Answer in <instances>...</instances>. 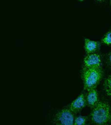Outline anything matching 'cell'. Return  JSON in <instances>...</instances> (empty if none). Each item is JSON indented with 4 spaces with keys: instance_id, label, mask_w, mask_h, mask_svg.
<instances>
[{
    "instance_id": "1",
    "label": "cell",
    "mask_w": 111,
    "mask_h": 125,
    "mask_svg": "<svg viewBox=\"0 0 111 125\" xmlns=\"http://www.w3.org/2000/svg\"><path fill=\"white\" fill-rule=\"evenodd\" d=\"M90 117L91 122L95 125L111 124V108L109 103L105 101H99L93 108Z\"/></svg>"
},
{
    "instance_id": "2",
    "label": "cell",
    "mask_w": 111,
    "mask_h": 125,
    "mask_svg": "<svg viewBox=\"0 0 111 125\" xmlns=\"http://www.w3.org/2000/svg\"><path fill=\"white\" fill-rule=\"evenodd\" d=\"M84 89L88 91L95 89L100 83L103 77L102 68H83L81 72Z\"/></svg>"
},
{
    "instance_id": "3",
    "label": "cell",
    "mask_w": 111,
    "mask_h": 125,
    "mask_svg": "<svg viewBox=\"0 0 111 125\" xmlns=\"http://www.w3.org/2000/svg\"><path fill=\"white\" fill-rule=\"evenodd\" d=\"M75 114L69 107H65L55 114L53 123L56 125H74L75 118Z\"/></svg>"
},
{
    "instance_id": "4",
    "label": "cell",
    "mask_w": 111,
    "mask_h": 125,
    "mask_svg": "<svg viewBox=\"0 0 111 125\" xmlns=\"http://www.w3.org/2000/svg\"><path fill=\"white\" fill-rule=\"evenodd\" d=\"M83 63V68H102V57L97 52L87 54L84 59Z\"/></svg>"
},
{
    "instance_id": "5",
    "label": "cell",
    "mask_w": 111,
    "mask_h": 125,
    "mask_svg": "<svg viewBox=\"0 0 111 125\" xmlns=\"http://www.w3.org/2000/svg\"><path fill=\"white\" fill-rule=\"evenodd\" d=\"M87 105L86 97L84 94H81L69 106V108L75 114L79 112Z\"/></svg>"
},
{
    "instance_id": "6",
    "label": "cell",
    "mask_w": 111,
    "mask_h": 125,
    "mask_svg": "<svg viewBox=\"0 0 111 125\" xmlns=\"http://www.w3.org/2000/svg\"><path fill=\"white\" fill-rule=\"evenodd\" d=\"M86 97L87 105L91 108L95 107L99 101L98 92L95 88L88 91Z\"/></svg>"
},
{
    "instance_id": "7",
    "label": "cell",
    "mask_w": 111,
    "mask_h": 125,
    "mask_svg": "<svg viewBox=\"0 0 111 125\" xmlns=\"http://www.w3.org/2000/svg\"><path fill=\"white\" fill-rule=\"evenodd\" d=\"M101 43L100 42L92 41L86 38L84 40V48L87 54L96 52L100 48Z\"/></svg>"
},
{
    "instance_id": "8",
    "label": "cell",
    "mask_w": 111,
    "mask_h": 125,
    "mask_svg": "<svg viewBox=\"0 0 111 125\" xmlns=\"http://www.w3.org/2000/svg\"><path fill=\"white\" fill-rule=\"evenodd\" d=\"M103 87L106 95L111 98V74L107 76L104 80Z\"/></svg>"
},
{
    "instance_id": "9",
    "label": "cell",
    "mask_w": 111,
    "mask_h": 125,
    "mask_svg": "<svg viewBox=\"0 0 111 125\" xmlns=\"http://www.w3.org/2000/svg\"><path fill=\"white\" fill-rule=\"evenodd\" d=\"M87 117L85 116H78L75 118L74 125H85L87 123Z\"/></svg>"
},
{
    "instance_id": "10",
    "label": "cell",
    "mask_w": 111,
    "mask_h": 125,
    "mask_svg": "<svg viewBox=\"0 0 111 125\" xmlns=\"http://www.w3.org/2000/svg\"><path fill=\"white\" fill-rule=\"evenodd\" d=\"M101 41L102 43L107 45H111V30L106 33Z\"/></svg>"
},
{
    "instance_id": "11",
    "label": "cell",
    "mask_w": 111,
    "mask_h": 125,
    "mask_svg": "<svg viewBox=\"0 0 111 125\" xmlns=\"http://www.w3.org/2000/svg\"><path fill=\"white\" fill-rule=\"evenodd\" d=\"M105 61L106 65L108 67L111 69V51L106 54Z\"/></svg>"
},
{
    "instance_id": "12",
    "label": "cell",
    "mask_w": 111,
    "mask_h": 125,
    "mask_svg": "<svg viewBox=\"0 0 111 125\" xmlns=\"http://www.w3.org/2000/svg\"><path fill=\"white\" fill-rule=\"evenodd\" d=\"M96 0L99 2H103L105 0Z\"/></svg>"
},
{
    "instance_id": "13",
    "label": "cell",
    "mask_w": 111,
    "mask_h": 125,
    "mask_svg": "<svg viewBox=\"0 0 111 125\" xmlns=\"http://www.w3.org/2000/svg\"><path fill=\"white\" fill-rule=\"evenodd\" d=\"M110 6H111V0H110Z\"/></svg>"
},
{
    "instance_id": "14",
    "label": "cell",
    "mask_w": 111,
    "mask_h": 125,
    "mask_svg": "<svg viewBox=\"0 0 111 125\" xmlns=\"http://www.w3.org/2000/svg\"><path fill=\"white\" fill-rule=\"evenodd\" d=\"M79 0L81 1H82L84 0Z\"/></svg>"
}]
</instances>
